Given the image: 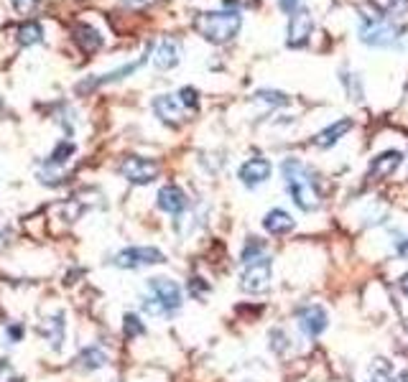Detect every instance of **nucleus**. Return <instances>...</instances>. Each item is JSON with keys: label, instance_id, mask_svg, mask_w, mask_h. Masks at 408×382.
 I'll return each mask as SVG.
<instances>
[{"label": "nucleus", "instance_id": "obj_1", "mask_svg": "<svg viewBox=\"0 0 408 382\" xmlns=\"http://www.w3.org/2000/svg\"><path fill=\"white\" fill-rule=\"evenodd\" d=\"M283 171V181H286V189H289L294 204L301 209V212H317L322 204L319 191L314 184V174L306 169L304 163L296 161V158H286L281 166Z\"/></svg>", "mask_w": 408, "mask_h": 382}, {"label": "nucleus", "instance_id": "obj_2", "mask_svg": "<svg viewBox=\"0 0 408 382\" xmlns=\"http://www.w3.org/2000/svg\"><path fill=\"white\" fill-rule=\"evenodd\" d=\"M243 29V15L238 10H207L194 18V31L209 44H227Z\"/></svg>", "mask_w": 408, "mask_h": 382}, {"label": "nucleus", "instance_id": "obj_3", "mask_svg": "<svg viewBox=\"0 0 408 382\" xmlns=\"http://www.w3.org/2000/svg\"><path fill=\"white\" fill-rule=\"evenodd\" d=\"M401 33H403L401 26L386 23L383 18H375V21H368V18H365L363 26H360V38H363V44L378 46V49H386V46L398 44Z\"/></svg>", "mask_w": 408, "mask_h": 382}, {"label": "nucleus", "instance_id": "obj_4", "mask_svg": "<svg viewBox=\"0 0 408 382\" xmlns=\"http://www.w3.org/2000/svg\"><path fill=\"white\" fill-rule=\"evenodd\" d=\"M120 174L130 184H151L158 176V163L151 158H141V155H128L126 161L120 163Z\"/></svg>", "mask_w": 408, "mask_h": 382}, {"label": "nucleus", "instance_id": "obj_5", "mask_svg": "<svg viewBox=\"0 0 408 382\" xmlns=\"http://www.w3.org/2000/svg\"><path fill=\"white\" fill-rule=\"evenodd\" d=\"M240 286L248 293H263V291H268V286H271V257H263L258 263L245 265Z\"/></svg>", "mask_w": 408, "mask_h": 382}, {"label": "nucleus", "instance_id": "obj_6", "mask_svg": "<svg viewBox=\"0 0 408 382\" xmlns=\"http://www.w3.org/2000/svg\"><path fill=\"white\" fill-rule=\"evenodd\" d=\"M166 257L156 247H128V250H120L112 263L118 268H143V265H158Z\"/></svg>", "mask_w": 408, "mask_h": 382}, {"label": "nucleus", "instance_id": "obj_7", "mask_svg": "<svg viewBox=\"0 0 408 382\" xmlns=\"http://www.w3.org/2000/svg\"><path fill=\"white\" fill-rule=\"evenodd\" d=\"M312 31H314V18L309 10L304 8H299L296 13L289 15V38H286V44L291 49H301L306 46V41L312 38Z\"/></svg>", "mask_w": 408, "mask_h": 382}, {"label": "nucleus", "instance_id": "obj_8", "mask_svg": "<svg viewBox=\"0 0 408 382\" xmlns=\"http://www.w3.org/2000/svg\"><path fill=\"white\" fill-rule=\"evenodd\" d=\"M326 323H329V316H326V311L322 306H304L299 311V326H301L306 337H319L322 331L326 329Z\"/></svg>", "mask_w": 408, "mask_h": 382}, {"label": "nucleus", "instance_id": "obj_9", "mask_svg": "<svg viewBox=\"0 0 408 382\" xmlns=\"http://www.w3.org/2000/svg\"><path fill=\"white\" fill-rule=\"evenodd\" d=\"M149 288L153 291V296H156L158 301H161L169 311H174V309H179V306H181V288H179L174 280H169V278H151L149 280Z\"/></svg>", "mask_w": 408, "mask_h": 382}, {"label": "nucleus", "instance_id": "obj_10", "mask_svg": "<svg viewBox=\"0 0 408 382\" xmlns=\"http://www.w3.org/2000/svg\"><path fill=\"white\" fill-rule=\"evenodd\" d=\"M271 171H273L271 161H266V158H250V161H245L243 166H240V178H243L245 186H250L252 189V186L268 181V178H271Z\"/></svg>", "mask_w": 408, "mask_h": 382}, {"label": "nucleus", "instance_id": "obj_11", "mask_svg": "<svg viewBox=\"0 0 408 382\" xmlns=\"http://www.w3.org/2000/svg\"><path fill=\"white\" fill-rule=\"evenodd\" d=\"M153 110L156 115L163 120V123H169V125H179L181 120H184V105L179 102V97H171V95H161L153 100Z\"/></svg>", "mask_w": 408, "mask_h": 382}, {"label": "nucleus", "instance_id": "obj_12", "mask_svg": "<svg viewBox=\"0 0 408 382\" xmlns=\"http://www.w3.org/2000/svg\"><path fill=\"white\" fill-rule=\"evenodd\" d=\"M403 163V153L401 151H386L380 153L378 158H372L370 163V178H388L393 176L395 171L401 169Z\"/></svg>", "mask_w": 408, "mask_h": 382}, {"label": "nucleus", "instance_id": "obj_13", "mask_svg": "<svg viewBox=\"0 0 408 382\" xmlns=\"http://www.w3.org/2000/svg\"><path fill=\"white\" fill-rule=\"evenodd\" d=\"M179 59H181V46H179V41H174V38H163L161 44L156 46V54H153V64H156V69H174V66L179 64Z\"/></svg>", "mask_w": 408, "mask_h": 382}, {"label": "nucleus", "instance_id": "obj_14", "mask_svg": "<svg viewBox=\"0 0 408 382\" xmlns=\"http://www.w3.org/2000/svg\"><path fill=\"white\" fill-rule=\"evenodd\" d=\"M38 334L54 346V349H61L64 344V314H54V316L44 319V321L38 323Z\"/></svg>", "mask_w": 408, "mask_h": 382}, {"label": "nucleus", "instance_id": "obj_15", "mask_svg": "<svg viewBox=\"0 0 408 382\" xmlns=\"http://www.w3.org/2000/svg\"><path fill=\"white\" fill-rule=\"evenodd\" d=\"M186 194L179 186H163L161 191H158V206H161L163 212H169V214H181L186 209Z\"/></svg>", "mask_w": 408, "mask_h": 382}, {"label": "nucleus", "instance_id": "obj_16", "mask_svg": "<svg viewBox=\"0 0 408 382\" xmlns=\"http://www.w3.org/2000/svg\"><path fill=\"white\" fill-rule=\"evenodd\" d=\"M349 130H352V120H349V118L337 120L334 125H329V128H324L322 132H317V135L312 138V143L317 148H329V146H334V143H337V140H340L342 135H345V132H349Z\"/></svg>", "mask_w": 408, "mask_h": 382}, {"label": "nucleus", "instance_id": "obj_17", "mask_svg": "<svg viewBox=\"0 0 408 382\" xmlns=\"http://www.w3.org/2000/svg\"><path fill=\"white\" fill-rule=\"evenodd\" d=\"M263 227L271 235H289L291 229H294V217L289 212H283V209H271L263 217Z\"/></svg>", "mask_w": 408, "mask_h": 382}, {"label": "nucleus", "instance_id": "obj_18", "mask_svg": "<svg viewBox=\"0 0 408 382\" xmlns=\"http://www.w3.org/2000/svg\"><path fill=\"white\" fill-rule=\"evenodd\" d=\"M72 36H75L77 46H80L82 52H97L100 46H103V36H100V31H95L92 26H87V23H82V26H75V31H72Z\"/></svg>", "mask_w": 408, "mask_h": 382}, {"label": "nucleus", "instance_id": "obj_19", "mask_svg": "<svg viewBox=\"0 0 408 382\" xmlns=\"http://www.w3.org/2000/svg\"><path fill=\"white\" fill-rule=\"evenodd\" d=\"M82 369H100L107 365V354L100 349V346H87V349H82L80 357H77Z\"/></svg>", "mask_w": 408, "mask_h": 382}, {"label": "nucleus", "instance_id": "obj_20", "mask_svg": "<svg viewBox=\"0 0 408 382\" xmlns=\"http://www.w3.org/2000/svg\"><path fill=\"white\" fill-rule=\"evenodd\" d=\"M41 36H44V31H41V26H38L36 21L23 23L21 29H18V44H21V46L38 44V41H41Z\"/></svg>", "mask_w": 408, "mask_h": 382}, {"label": "nucleus", "instance_id": "obj_21", "mask_svg": "<svg viewBox=\"0 0 408 382\" xmlns=\"http://www.w3.org/2000/svg\"><path fill=\"white\" fill-rule=\"evenodd\" d=\"M263 257H268L266 245L260 243L258 237H250V240H248V245H245V250H243V263L245 265H252V263H258V260H263Z\"/></svg>", "mask_w": 408, "mask_h": 382}, {"label": "nucleus", "instance_id": "obj_22", "mask_svg": "<svg viewBox=\"0 0 408 382\" xmlns=\"http://www.w3.org/2000/svg\"><path fill=\"white\" fill-rule=\"evenodd\" d=\"M123 331H126L128 339H133V337H141L146 329H143V321L135 316V314H128V316L123 319Z\"/></svg>", "mask_w": 408, "mask_h": 382}, {"label": "nucleus", "instance_id": "obj_23", "mask_svg": "<svg viewBox=\"0 0 408 382\" xmlns=\"http://www.w3.org/2000/svg\"><path fill=\"white\" fill-rule=\"evenodd\" d=\"M179 102L184 105L186 110H197V105H199V92L194 87H184L179 92Z\"/></svg>", "mask_w": 408, "mask_h": 382}, {"label": "nucleus", "instance_id": "obj_24", "mask_svg": "<svg viewBox=\"0 0 408 382\" xmlns=\"http://www.w3.org/2000/svg\"><path fill=\"white\" fill-rule=\"evenodd\" d=\"M143 311H146L149 316H166V314H169V309H166V306H163V303L158 301L156 296L143 301Z\"/></svg>", "mask_w": 408, "mask_h": 382}, {"label": "nucleus", "instance_id": "obj_25", "mask_svg": "<svg viewBox=\"0 0 408 382\" xmlns=\"http://www.w3.org/2000/svg\"><path fill=\"white\" fill-rule=\"evenodd\" d=\"M72 153H75V146H72V143H64V146H59L52 153V158H49V166H59V163L67 161V155H72Z\"/></svg>", "mask_w": 408, "mask_h": 382}, {"label": "nucleus", "instance_id": "obj_26", "mask_svg": "<svg viewBox=\"0 0 408 382\" xmlns=\"http://www.w3.org/2000/svg\"><path fill=\"white\" fill-rule=\"evenodd\" d=\"M255 100H263V102H271V105H286L289 102L286 95H281V92H268V89H260L258 95H255Z\"/></svg>", "mask_w": 408, "mask_h": 382}, {"label": "nucleus", "instance_id": "obj_27", "mask_svg": "<svg viewBox=\"0 0 408 382\" xmlns=\"http://www.w3.org/2000/svg\"><path fill=\"white\" fill-rule=\"evenodd\" d=\"M189 293H192L194 298H204V296L209 293V286L202 278H192L189 280Z\"/></svg>", "mask_w": 408, "mask_h": 382}, {"label": "nucleus", "instance_id": "obj_28", "mask_svg": "<svg viewBox=\"0 0 408 382\" xmlns=\"http://www.w3.org/2000/svg\"><path fill=\"white\" fill-rule=\"evenodd\" d=\"M10 3H13V8L18 13H31L38 6V0H10Z\"/></svg>", "mask_w": 408, "mask_h": 382}, {"label": "nucleus", "instance_id": "obj_29", "mask_svg": "<svg viewBox=\"0 0 408 382\" xmlns=\"http://www.w3.org/2000/svg\"><path fill=\"white\" fill-rule=\"evenodd\" d=\"M380 3H383V10H386V13H395L398 8L408 6V0H380Z\"/></svg>", "mask_w": 408, "mask_h": 382}, {"label": "nucleus", "instance_id": "obj_30", "mask_svg": "<svg viewBox=\"0 0 408 382\" xmlns=\"http://www.w3.org/2000/svg\"><path fill=\"white\" fill-rule=\"evenodd\" d=\"M271 339H273V349L275 352H283V349H286V344H283V342H286V337H283V331H271Z\"/></svg>", "mask_w": 408, "mask_h": 382}, {"label": "nucleus", "instance_id": "obj_31", "mask_svg": "<svg viewBox=\"0 0 408 382\" xmlns=\"http://www.w3.org/2000/svg\"><path fill=\"white\" fill-rule=\"evenodd\" d=\"M299 3H301V0H278V6H281V10L283 13H296L299 10Z\"/></svg>", "mask_w": 408, "mask_h": 382}, {"label": "nucleus", "instance_id": "obj_32", "mask_svg": "<svg viewBox=\"0 0 408 382\" xmlns=\"http://www.w3.org/2000/svg\"><path fill=\"white\" fill-rule=\"evenodd\" d=\"M21 337H23V323H10V326H8V339H10V342H18Z\"/></svg>", "mask_w": 408, "mask_h": 382}, {"label": "nucleus", "instance_id": "obj_33", "mask_svg": "<svg viewBox=\"0 0 408 382\" xmlns=\"http://www.w3.org/2000/svg\"><path fill=\"white\" fill-rule=\"evenodd\" d=\"M395 250H398V255H401L403 260H408V237H406V240H401L398 245H395Z\"/></svg>", "mask_w": 408, "mask_h": 382}, {"label": "nucleus", "instance_id": "obj_34", "mask_svg": "<svg viewBox=\"0 0 408 382\" xmlns=\"http://www.w3.org/2000/svg\"><path fill=\"white\" fill-rule=\"evenodd\" d=\"M401 291L408 296V273H406V275H403V278H401Z\"/></svg>", "mask_w": 408, "mask_h": 382}]
</instances>
